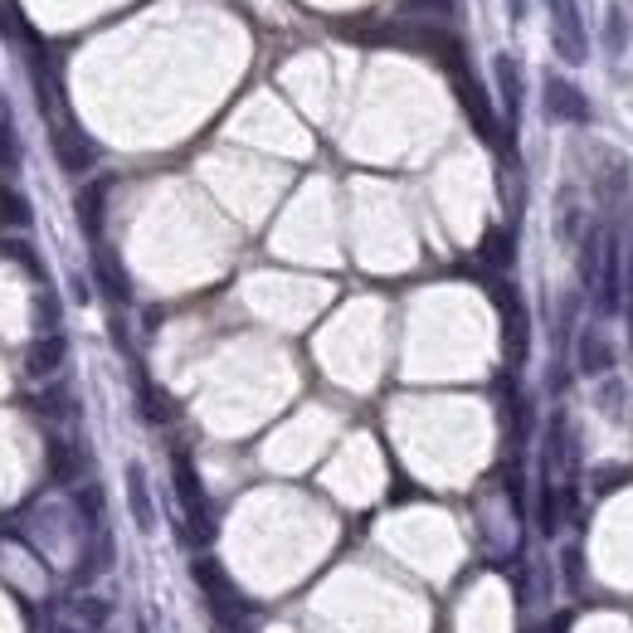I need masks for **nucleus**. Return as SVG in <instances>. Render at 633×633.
<instances>
[{"instance_id":"obj_1","label":"nucleus","mask_w":633,"mask_h":633,"mask_svg":"<svg viewBox=\"0 0 633 633\" xmlns=\"http://www.w3.org/2000/svg\"><path fill=\"white\" fill-rule=\"evenodd\" d=\"M171 478H176V502H181V522H186V536L190 546H210L215 541V512H210V497H205V483L195 473L186 448L171 453Z\"/></svg>"},{"instance_id":"obj_2","label":"nucleus","mask_w":633,"mask_h":633,"mask_svg":"<svg viewBox=\"0 0 633 633\" xmlns=\"http://www.w3.org/2000/svg\"><path fill=\"white\" fill-rule=\"evenodd\" d=\"M200 595L210 599V614H215V629H249V599L239 595V585L224 575L220 560H195L190 565Z\"/></svg>"},{"instance_id":"obj_3","label":"nucleus","mask_w":633,"mask_h":633,"mask_svg":"<svg viewBox=\"0 0 633 633\" xmlns=\"http://www.w3.org/2000/svg\"><path fill=\"white\" fill-rule=\"evenodd\" d=\"M49 151H54V161H59L64 176H88L98 166V142L78 122H69V117L49 127Z\"/></svg>"},{"instance_id":"obj_4","label":"nucleus","mask_w":633,"mask_h":633,"mask_svg":"<svg viewBox=\"0 0 633 633\" xmlns=\"http://www.w3.org/2000/svg\"><path fill=\"white\" fill-rule=\"evenodd\" d=\"M551 44L565 64H585L590 59V35L580 25V10L575 0H551Z\"/></svg>"},{"instance_id":"obj_5","label":"nucleus","mask_w":633,"mask_h":633,"mask_svg":"<svg viewBox=\"0 0 633 633\" xmlns=\"http://www.w3.org/2000/svg\"><path fill=\"white\" fill-rule=\"evenodd\" d=\"M453 83H458V98H463V108H468V117H473L478 137L492 142V147H497V142H507V137H502V127H497V112H492V103H487L483 88L473 83V74H458Z\"/></svg>"},{"instance_id":"obj_6","label":"nucleus","mask_w":633,"mask_h":633,"mask_svg":"<svg viewBox=\"0 0 633 633\" xmlns=\"http://www.w3.org/2000/svg\"><path fill=\"white\" fill-rule=\"evenodd\" d=\"M64 356H69V341L59 332L35 336V341L25 346V375H30V380H54L59 366H64Z\"/></svg>"},{"instance_id":"obj_7","label":"nucleus","mask_w":633,"mask_h":633,"mask_svg":"<svg viewBox=\"0 0 633 633\" xmlns=\"http://www.w3.org/2000/svg\"><path fill=\"white\" fill-rule=\"evenodd\" d=\"M44 463H49V478L54 487H74L83 478V468H88V453L74 444V439H49V453H44Z\"/></svg>"},{"instance_id":"obj_8","label":"nucleus","mask_w":633,"mask_h":633,"mask_svg":"<svg viewBox=\"0 0 633 633\" xmlns=\"http://www.w3.org/2000/svg\"><path fill=\"white\" fill-rule=\"evenodd\" d=\"M546 112L560 117V122H590V98L575 88V83H565V78H546Z\"/></svg>"},{"instance_id":"obj_9","label":"nucleus","mask_w":633,"mask_h":633,"mask_svg":"<svg viewBox=\"0 0 633 633\" xmlns=\"http://www.w3.org/2000/svg\"><path fill=\"white\" fill-rule=\"evenodd\" d=\"M108 186H112V181H93V186L78 190V200H74L78 229H83L93 244L103 239V220H108Z\"/></svg>"},{"instance_id":"obj_10","label":"nucleus","mask_w":633,"mask_h":633,"mask_svg":"<svg viewBox=\"0 0 633 633\" xmlns=\"http://www.w3.org/2000/svg\"><path fill=\"white\" fill-rule=\"evenodd\" d=\"M93 283L108 293L112 302H132V278H127V268H122V259L112 254V249H93Z\"/></svg>"},{"instance_id":"obj_11","label":"nucleus","mask_w":633,"mask_h":633,"mask_svg":"<svg viewBox=\"0 0 633 633\" xmlns=\"http://www.w3.org/2000/svg\"><path fill=\"white\" fill-rule=\"evenodd\" d=\"M127 507H132V522L142 536L156 531V502H151V487H147V468L142 463H127Z\"/></svg>"},{"instance_id":"obj_12","label":"nucleus","mask_w":633,"mask_h":633,"mask_svg":"<svg viewBox=\"0 0 633 633\" xmlns=\"http://www.w3.org/2000/svg\"><path fill=\"white\" fill-rule=\"evenodd\" d=\"M624 307V254L609 239L604 244V273H599V312H619Z\"/></svg>"},{"instance_id":"obj_13","label":"nucleus","mask_w":633,"mask_h":633,"mask_svg":"<svg viewBox=\"0 0 633 633\" xmlns=\"http://www.w3.org/2000/svg\"><path fill=\"white\" fill-rule=\"evenodd\" d=\"M575 366H580V375H609L614 371V346L595 327L580 332V341H575Z\"/></svg>"},{"instance_id":"obj_14","label":"nucleus","mask_w":633,"mask_h":633,"mask_svg":"<svg viewBox=\"0 0 633 633\" xmlns=\"http://www.w3.org/2000/svg\"><path fill=\"white\" fill-rule=\"evenodd\" d=\"M0 35H5V39H20V44L30 49V59H35V54H44V39H39V30L25 20V10H20L15 0H0Z\"/></svg>"},{"instance_id":"obj_15","label":"nucleus","mask_w":633,"mask_h":633,"mask_svg":"<svg viewBox=\"0 0 633 633\" xmlns=\"http://www.w3.org/2000/svg\"><path fill=\"white\" fill-rule=\"evenodd\" d=\"M64 614H69L83 633H103L112 624V604H108V599H98V595H74Z\"/></svg>"},{"instance_id":"obj_16","label":"nucleus","mask_w":633,"mask_h":633,"mask_svg":"<svg viewBox=\"0 0 633 633\" xmlns=\"http://www.w3.org/2000/svg\"><path fill=\"white\" fill-rule=\"evenodd\" d=\"M497 93H502V108H507V117H517L522 112V69H517V59L512 54H497Z\"/></svg>"},{"instance_id":"obj_17","label":"nucleus","mask_w":633,"mask_h":633,"mask_svg":"<svg viewBox=\"0 0 633 633\" xmlns=\"http://www.w3.org/2000/svg\"><path fill=\"white\" fill-rule=\"evenodd\" d=\"M478 259L483 268H497V273H507L512 259H517V249H512V229H487L483 234V249H478Z\"/></svg>"},{"instance_id":"obj_18","label":"nucleus","mask_w":633,"mask_h":633,"mask_svg":"<svg viewBox=\"0 0 633 633\" xmlns=\"http://www.w3.org/2000/svg\"><path fill=\"white\" fill-rule=\"evenodd\" d=\"M35 224V205L25 190H0V229H30Z\"/></svg>"},{"instance_id":"obj_19","label":"nucleus","mask_w":633,"mask_h":633,"mask_svg":"<svg viewBox=\"0 0 633 633\" xmlns=\"http://www.w3.org/2000/svg\"><path fill=\"white\" fill-rule=\"evenodd\" d=\"M137 395H142V419H151V424H166V419H176V405L151 385L147 375H137Z\"/></svg>"},{"instance_id":"obj_20","label":"nucleus","mask_w":633,"mask_h":633,"mask_svg":"<svg viewBox=\"0 0 633 633\" xmlns=\"http://www.w3.org/2000/svg\"><path fill=\"white\" fill-rule=\"evenodd\" d=\"M0 259L20 263L35 283H44V263H39V254H35V244H30V239H0Z\"/></svg>"},{"instance_id":"obj_21","label":"nucleus","mask_w":633,"mask_h":633,"mask_svg":"<svg viewBox=\"0 0 633 633\" xmlns=\"http://www.w3.org/2000/svg\"><path fill=\"white\" fill-rule=\"evenodd\" d=\"M74 512L83 517V526L93 531V526H103V487L98 483H83L74 492Z\"/></svg>"},{"instance_id":"obj_22","label":"nucleus","mask_w":633,"mask_h":633,"mask_svg":"<svg viewBox=\"0 0 633 633\" xmlns=\"http://www.w3.org/2000/svg\"><path fill=\"white\" fill-rule=\"evenodd\" d=\"M35 410L39 414H54V419H74L78 414V400L69 395V385H54V390H44L35 400Z\"/></svg>"},{"instance_id":"obj_23","label":"nucleus","mask_w":633,"mask_h":633,"mask_svg":"<svg viewBox=\"0 0 633 633\" xmlns=\"http://www.w3.org/2000/svg\"><path fill=\"white\" fill-rule=\"evenodd\" d=\"M35 327H39V336L59 332V298L39 293V298H35Z\"/></svg>"},{"instance_id":"obj_24","label":"nucleus","mask_w":633,"mask_h":633,"mask_svg":"<svg viewBox=\"0 0 633 633\" xmlns=\"http://www.w3.org/2000/svg\"><path fill=\"white\" fill-rule=\"evenodd\" d=\"M556 497H560V492H556L551 483L541 487V536H556V531H560V507H556Z\"/></svg>"},{"instance_id":"obj_25","label":"nucleus","mask_w":633,"mask_h":633,"mask_svg":"<svg viewBox=\"0 0 633 633\" xmlns=\"http://www.w3.org/2000/svg\"><path fill=\"white\" fill-rule=\"evenodd\" d=\"M39 633H83V629H78L64 609H44V614H39Z\"/></svg>"},{"instance_id":"obj_26","label":"nucleus","mask_w":633,"mask_h":633,"mask_svg":"<svg viewBox=\"0 0 633 633\" xmlns=\"http://www.w3.org/2000/svg\"><path fill=\"white\" fill-rule=\"evenodd\" d=\"M20 166V142H15V132L0 122V171H15Z\"/></svg>"},{"instance_id":"obj_27","label":"nucleus","mask_w":633,"mask_h":633,"mask_svg":"<svg viewBox=\"0 0 633 633\" xmlns=\"http://www.w3.org/2000/svg\"><path fill=\"white\" fill-rule=\"evenodd\" d=\"M624 39H629V30H624V15L614 10V15H609V44H614V54L624 49Z\"/></svg>"},{"instance_id":"obj_28","label":"nucleus","mask_w":633,"mask_h":633,"mask_svg":"<svg viewBox=\"0 0 633 633\" xmlns=\"http://www.w3.org/2000/svg\"><path fill=\"white\" fill-rule=\"evenodd\" d=\"M507 5H512V15H517V20L526 15V0H507Z\"/></svg>"},{"instance_id":"obj_29","label":"nucleus","mask_w":633,"mask_h":633,"mask_svg":"<svg viewBox=\"0 0 633 633\" xmlns=\"http://www.w3.org/2000/svg\"><path fill=\"white\" fill-rule=\"evenodd\" d=\"M215 633H249V629H215Z\"/></svg>"},{"instance_id":"obj_30","label":"nucleus","mask_w":633,"mask_h":633,"mask_svg":"<svg viewBox=\"0 0 633 633\" xmlns=\"http://www.w3.org/2000/svg\"><path fill=\"white\" fill-rule=\"evenodd\" d=\"M142 633H147V624H142Z\"/></svg>"}]
</instances>
